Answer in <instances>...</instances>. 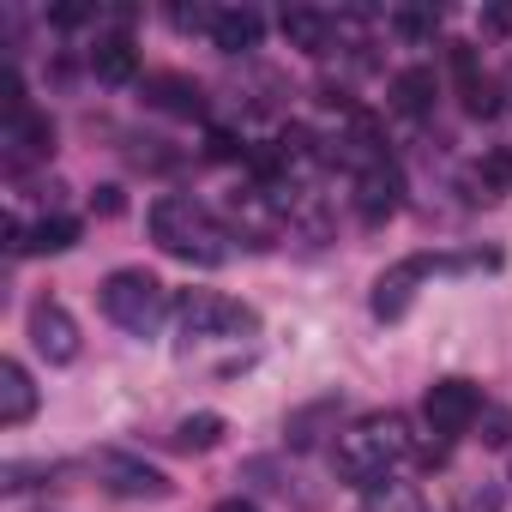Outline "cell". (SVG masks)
<instances>
[{
	"mask_svg": "<svg viewBox=\"0 0 512 512\" xmlns=\"http://www.w3.org/2000/svg\"><path fill=\"white\" fill-rule=\"evenodd\" d=\"M404 452H410V422H404L398 410H380V416H362L356 428L338 434L332 470H338L344 482H356V488H380L386 470H392Z\"/></svg>",
	"mask_w": 512,
	"mask_h": 512,
	"instance_id": "cell-1",
	"label": "cell"
},
{
	"mask_svg": "<svg viewBox=\"0 0 512 512\" xmlns=\"http://www.w3.org/2000/svg\"><path fill=\"white\" fill-rule=\"evenodd\" d=\"M151 241L163 247V253H175V260H187V266H223L229 260V235H223V223L205 211V205H193V199H181V193H163L157 205H151Z\"/></svg>",
	"mask_w": 512,
	"mask_h": 512,
	"instance_id": "cell-2",
	"label": "cell"
},
{
	"mask_svg": "<svg viewBox=\"0 0 512 512\" xmlns=\"http://www.w3.org/2000/svg\"><path fill=\"white\" fill-rule=\"evenodd\" d=\"M97 302H103V314H109L121 332L151 338V332H157V320H163V308H169V290H163L145 266H121V272H109V278H103Z\"/></svg>",
	"mask_w": 512,
	"mask_h": 512,
	"instance_id": "cell-3",
	"label": "cell"
},
{
	"mask_svg": "<svg viewBox=\"0 0 512 512\" xmlns=\"http://www.w3.org/2000/svg\"><path fill=\"white\" fill-rule=\"evenodd\" d=\"M175 320H181V338H247V332H260V314L235 296H217V290H181Z\"/></svg>",
	"mask_w": 512,
	"mask_h": 512,
	"instance_id": "cell-4",
	"label": "cell"
},
{
	"mask_svg": "<svg viewBox=\"0 0 512 512\" xmlns=\"http://www.w3.org/2000/svg\"><path fill=\"white\" fill-rule=\"evenodd\" d=\"M422 416H428V428H434V434H470V428L482 422V386H470V380L446 374V380H434V386H428Z\"/></svg>",
	"mask_w": 512,
	"mask_h": 512,
	"instance_id": "cell-5",
	"label": "cell"
},
{
	"mask_svg": "<svg viewBox=\"0 0 512 512\" xmlns=\"http://www.w3.org/2000/svg\"><path fill=\"white\" fill-rule=\"evenodd\" d=\"M25 326H31V350H37L49 368H67V362H79V320H73L61 302H37Z\"/></svg>",
	"mask_w": 512,
	"mask_h": 512,
	"instance_id": "cell-6",
	"label": "cell"
},
{
	"mask_svg": "<svg viewBox=\"0 0 512 512\" xmlns=\"http://www.w3.org/2000/svg\"><path fill=\"white\" fill-rule=\"evenodd\" d=\"M97 476H103V488L121 494V500H163V494H169V476H163L157 464H145V458H127V452H103V458H97Z\"/></svg>",
	"mask_w": 512,
	"mask_h": 512,
	"instance_id": "cell-7",
	"label": "cell"
},
{
	"mask_svg": "<svg viewBox=\"0 0 512 512\" xmlns=\"http://www.w3.org/2000/svg\"><path fill=\"white\" fill-rule=\"evenodd\" d=\"M398 205H404V175H398V163L374 157L356 175V211H362V223H386Z\"/></svg>",
	"mask_w": 512,
	"mask_h": 512,
	"instance_id": "cell-8",
	"label": "cell"
},
{
	"mask_svg": "<svg viewBox=\"0 0 512 512\" xmlns=\"http://www.w3.org/2000/svg\"><path fill=\"white\" fill-rule=\"evenodd\" d=\"M428 272H434L428 253H416V260H398L392 272H380V284H374V320H404L410 302H416V284H422Z\"/></svg>",
	"mask_w": 512,
	"mask_h": 512,
	"instance_id": "cell-9",
	"label": "cell"
},
{
	"mask_svg": "<svg viewBox=\"0 0 512 512\" xmlns=\"http://www.w3.org/2000/svg\"><path fill=\"white\" fill-rule=\"evenodd\" d=\"M145 103L163 109V115H187V121L205 115V91L193 79H181V73H151L145 79Z\"/></svg>",
	"mask_w": 512,
	"mask_h": 512,
	"instance_id": "cell-10",
	"label": "cell"
},
{
	"mask_svg": "<svg viewBox=\"0 0 512 512\" xmlns=\"http://www.w3.org/2000/svg\"><path fill=\"white\" fill-rule=\"evenodd\" d=\"M37 416V380L25 362H0V428H25Z\"/></svg>",
	"mask_w": 512,
	"mask_h": 512,
	"instance_id": "cell-11",
	"label": "cell"
},
{
	"mask_svg": "<svg viewBox=\"0 0 512 512\" xmlns=\"http://www.w3.org/2000/svg\"><path fill=\"white\" fill-rule=\"evenodd\" d=\"M260 37H266V19L253 13V7H223V13L211 19V43H217L223 55H247V49H260Z\"/></svg>",
	"mask_w": 512,
	"mask_h": 512,
	"instance_id": "cell-12",
	"label": "cell"
},
{
	"mask_svg": "<svg viewBox=\"0 0 512 512\" xmlns=\"http://www.w3.org/2000/svg\"><path fill=\"white\" fill-rule=\"evenodd\" d=\"M278 31H284V43L290 49H302V55H326L332 49V19L320 13V7H284V19H278Z\"/></svg>",
	"mask_w": 512,
	"mask_h": 512,
	"instance_id": "cell-13",
	"label": "cell"
},
{
	"mask_svg": "<svg viewBox=\"0 0 512 512\" xmlns=\"http://www.w3.org/2000/svg\"><path fill=\"white\" fill-rule=\"evenodd\" d=\"M55 151V121L43 115V109H31V115H19V121H7V157L13 163H31V157H49Z\"/></svg>",
	"mask_w": 512,
	"mask_h": 512,
	"instance_id": "cell-14",
	"label": "cell"
},
{
	"mask_svg": "<svg viewBox=\"0 0 512 512\" xmlns=\"http://www.w3.org/2000/svg\"><path fill=\"white\" fill-rule=\"evenodd\" d=\"M91 73H97L103 85H133V79H139V49H133L127 37H103V43L91 49Z\"/></svg>",
	"mask_w": 512,
	"mask_h": 512,
	"instance_id": "cell-15",
	"label": "cell"
},
{
	"mask_svg": "<svg viewBox=\"0 0 512 512\" xmlns=\"http://www.w3.org/2000/svg\"><path fill=\"white\" fill-rule=\"evenodd\" d=\"M434 97H440L434 67H404V73L392 79V109H398V115H428Z\"/></svg>",
	"mask_w": 512,
	"mask_h": 512,
	"instance_id": "cell-16",
	"label": "cell"
},
{
	"mask_svg": "<svg viewBox=\"0 0 512 512\" xmlns=\"http://www.w3.org/2000/svg\"><path fill=\"white\" fill-rule=\"evenodd\" d=\"M458 85H464V109H470L476 121L500 115V97H506V85H500V79H488V73H470V79H458Z\"/></svg>",
	"mask_w": 512,
	"mask_h": 512,
	"instance_id": "cell-17",
	"label": "cell"
},
{
	"mask_svg": "<svg viewBox=\"0 0 512 512\" xmlns=\"http://www.w3.org/2000/svg\"><path fill=\"white\" fill-rule=\"evenodd\" d=\"M217 440H223V416H211V410H199V416H187L175 428V446L181 452H211Z\"/></svg>",
	"mask_w": 512,
	"mask_h": 512,
	"instance_id": "cell-18",
	"label": "cell"
},
{
	"mask_svg": "<svg viewBox=\"0 0 512 512\" xmlns=\"http://www.w3.org/2000/svg\"><path fill=\"white\" fill-rule=\"evenodd\" d=\"M73 241H79V223L73 217H43L31 229V253H67Z\"/></svg>",
	"mask_w": 512,
	"mask_h": 512,
	"instance_id": "cell-19",
	"label": "cell"
},
{
	"mask_svg": "<svg viewBox=\"0 0 512 512\" xmlns=\"http://www.w3.org/2000/svg\"><path fill=\"white\" fill-rule=\"evenodd\" d=\"M398 37H434V13H398Z\"/></svg>",
	"mask_w": 512,
	"mask_h": 512,
	"instance_id": "cell-20",
	"label": "cell"
},
{
	"mask_svg": "<svg viewBox=\"0 0 512 512\" xmlns=\"http://www.w3.org/2000/svg\"><path fill=\"white\" fill-rule=\"evenodd\" d=\"M121 205H127L121 187H97V193H91V211H103V217H121Z\"/></svg>",
	"mask_w": 512,
	"mask_h": 512,
	"instance_id": "cell-21",
	"label": "cell"
},
{
	"mask_svg": "<svg viewBox=\"0 0 512 512\" xmlns=\"http://www.w3.org/2000/svg\"><path fill=\"white\" fill-rule=\"evenodd\" d=\"M374 512H380V506H374ZM386 512H422V500L404 494V488H386Z\"/></svg>",
	"mask_w": 512,
	"mask_h": 512,
	"instance_id": "cell-22",
	"label": "cell"
},
{
	"mask_svg": "<svg viewBox=\"0 0 512 512\" xmlns=\"http://www.w3.org/2000/svg\"><path fill=\"white\" fill-rule=\"evenodd\" d=\"M49 19H55L61 31H73V25H85L91 13H85V7H49Z\"/></svg>",
	"mask_w": 512,
	"mask_h": 512,
	"instance_id": "cell-23",
	"label": "cell"
},
{
	"mask_svg": "<svg viewBox=\"0 0 512 512\" xmlns=\"http://www.w3.org/2000/svg\"><path fill=\"white\" fill-rule=\"evenodd\" d=\"M0 235H7V253H25L31 241H25V223L19 217H7V229H0Z\"/></svg>",
	"mask_w": 512,
	"mask_h": 512,
	"instance_id": "cell-24",
	"label": "cell"
},
{
	"mask_svg": "<svg viewBox=\"0 0 512 512\" xmlns=\"http://www.w3.org/2000/svg\"><path fill=\"white\" fill-rule=\"evenodd\" d=\"M482 31H512V7H488L482 13Z\"/></svg>",
	"mask_w": 512,
	"mask_h": 512,
	"instance_id": "cell-25",
	"label": "cell"
},
{
	"mask_svg": "<svg viewBox=\"0 0 512 512\" xmlns=\"http://www.w3.org/2000/svg\"><path fill=\"white\" fill-rule=\"evenodd\" d=\"M211 157H241V145L229 133H211Z\"/></svg>",
	"mask_w": 512,
	"mask_h": 512,
	"instance_id": "cell-26",
	"label": "cell"
},
{
	"mask_svg": "<svg viewBox=\"0 0 512 512\" xmlns=\"http://www.w3.org/2000/svg\"><path fill=\"white\" fill-rule=\"evenodd\" d=\"M217 512H260V506H253V500H223Z\"/></svg>",
	"mask_w": 512,
	"mask_h": 512,
	"instance_id": "cell-27",
	"label": "cell"
}]
</instances>
